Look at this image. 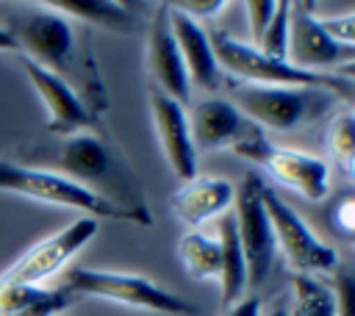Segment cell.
<instances>
[{
  "instance_id": "cell-3",
  "label": "cell",
  "mask_w": 355,
  "mask_h": 316,
  "mask_svg": "<svg viewBox=\"0 0 355 316\" xmlns=\"http://www.w3.org/2000/svg\"><path fill=\"white\" fill-rule=\"evenodd\" d=\"M64 288L75 297H100L111 299L128 308L155 310L166 316H194V305H189L183 297L155 286L144 274H128V272H108V269H69Z\"/></svg>"
},
{
  "instance_id": "cell-32",
  "label": "cell",
  "mask_w": 355,
  "mask_h": 316,
  "mask_svg": "<svg viewBox=\"0 0 355 316\" xmlns=\"http://www.w3.org/2000/svg\"><path fill=\"white\" fill-rule=\"evenodd\" d=\"M261 316H288V310L283 305H277V308H272L269 313H261Z\"/></svg>"
},
{
  "instance_id": "cell-1",
  "label": "cell",
  "mask_w": 355,
  "mask_h": 316,
  "mask_svg": "<svg viewBox=\"0 0 355 316\" xmlns=\"http://www.w3.org/2000/svg\"><path fill=\"white\" fill-rule=\"evenodd\" d=\"M0 191L31 197L36 202H47V205H58V208H72L92 219H119V222H139V225L153 222L144 208L122 205L94 188L72 183L64 175L19 166L11 161H0Z\"/></svg>"
},
{
  "instance_id": "cell-26",
  "label": "cell",
  "mask_w": 355,
  "mask_h": 316,
  "mask_svg": "<svg viewBox=\"0 0 355 316\" xmlns=\"http://www.w3.org/2000/svg\"><path fill=\"white\" fill-rule=\"evenodd\" d=\"M319 25L333 42L344 47H355V14L352 11L338 14V17H319Z\"/></svg>"
},
{
  "instance_id": "cell-16",
  "label": "cell",
  "mask_w": 355,
  "mask_h": 316,
  "mask_svg": "<svg viewBox=\"0 0 355 316\" xmlns=\"http://www.w3.org/2000/svg\"><path fill=\"white\" fill-rule=\"evenodd\" d=\"M230 205H233V183L205 175H194L191 180H186L169 200V211L191 227L214 216H222L225 211H230Z\"/></svg>"
},
{
  "instance_id": "cell-9",
  "label": "cell",
  "mask_w": 355,
  "mask_h": 316,
  "mask_svg": "<svg viewBox=\"0 0 355 316\" xmlns=\"http://www.w3.org/2000/svg\"><path fill=\"white\" fill-rule=\"evenodd\" d=\"M355 58V47H344L333 42L324 28L319 25V17L308 3H291L288 8V47H286V64L302 72L324 75V69L347 67Z\"/></svg>"
},
{
  "instance_id": "cell-13",
  "label": "cell",
  "mask_w": 355,
  "mask_h": 316,
  "mask_svg": "<svg viewBox=\"0 0 355 316\" xmlns=\"http://www.w3.org/2000/svg\"><path fill=\"white\" fill-rule=\"evenodd\" d=\"M147 72H150V86L164 91L166 97H172L175 103H189L191 100V86L178 53V44L172 39L169 30V19H166V3H161L155 8V17L150 22V33H147Z\"/></svg>"
},
{
  "instance_id": "cell-21",
  "label": "cell",
  "mask_w": 355,
  "mask_h": 316,
  "mask_svg": "<svg viewBox=\"0 0 355 316\" xmlns=\"http://www.w3.org/2000/svg\"><path fill=\"white\" fill-rule=\"evenodd\" d=\"M178 258L191 280H219V244L202 230H191L178 241Z\"/></svg>"
},
{
  "instance_id": "cell-27",
  "label": "cell",
  "mask_w": 355,
  "mask_h": 316,
  "mask_svg": "<svg viewBox=\"0 0 355 316\" xmlns=\"http://www.w3.org/2000/svg\"><path fill=\"white\" fill-rule=\"evenodd\" d=\"M178 11H183L186 17H191V19H197L200 22V17H214V14H219V11H225V6L227 3H222V0H180V3H172Z\"/></svg>"
},
{
  "instance_id": "cell-18",
  "label": "cell",
  "mask_w": 355,
  "mask_h": 316,
  "mask_svg": "<svg viewBox=\"0 0 355 316\" xmlns=\"http://www.w3.org/2000/svg\"><path fill=\"white\" fill-rule=\"evenodd\" d=\"M75 294L67 288H42L22 283H0V316H55L69 308Z\"/></svg>"
},
{
  "instance_id": "cell-20",
  "label": "cell",
  "mask_w": 355,
  "mask_h": 316,
  "mask_svg": "<svg viewBox=\"0 0 355 316\" xmlns=\"http://www.w3.org/2000/svg\"><path fill=\"white\" fill-rule=\"evenodd\" d=\"M47 8H53L61 17H75L83 22H94L111 30H130L133 28V14L122 6V3H111V0H44Z\"/></svg>"
},
{
  "instance_id": "cell-4",
  "label": "cell",
  "mask_w": 355,
  "mask_h": 316,
  "mask_svg": "<svg viewBox=\"0 0 355 316\" xmlns=\"http://www.w3.org/2000/svg\"><path fill=\"white\" fill-rule=\"evenodd\" d=\"M3 28L11 33L19 53H25L22 58L50 69L58 78L61 72H69L75 55V28L67 17L55 14L44 3H36L11 14Z\"/></svg>"
},
{
  "instance_id": "cell-12",
  "label": "cell",
  "mask_w": 355,
  "mask_h": 316,
  "mask_svg": "<svg viewBox=\"0 0 355 316\" xmlns=\"http://www.w3.org/2000/svg\"><path fill=\"white\" fill-rule=\"evenodd\" d=\"M22 69L36 91V97L42 100V105L47 108V130L50 133H58V136H72V133H80L86 130L94 116L92 111L83 105V100L72 91V86L53 75L50 69L22 58Z\"/></svg>"
},
{
  "instance_id": "cell-25",
  "label": "cell",
  "mask_w": 355,
  "mask_h": 316,
  "mask_svg": "<svg viewBox=\"0 0 355 316\" xmlns=\"http://www.w3.org/2000/svg\"><path fill=\"white\" fill-rule=\"evenodd\" d=\"M272 14H275V0H250V3H244V17H247L250 36H252V47L261 42Z\"/></svg>"
},
{
  "instance_id": "cell-28",
  "label": "cell",
  "mask_w": 355,
  "mask_h": 316,
  "mask_svg": "<svg viewBox=\"0 0 355 316\" xmlns=\"http://www.w3.org/2000/svg\"><path fill=\"white\" fill-rule=\"evenodd\" d=\"M336 294V316H352V299H355V283L347 272L338 274V283L333 288Z\"/></svg>"
},
{
  "instance_id": "cell-24",
  "label": "cell",
  "mask_w": 355,
  "mask_h": 316,
  "mask_svg": "<svg viewBox=\"0 0 355 316\" xmlns=\"http://www.w3.org/2000/svg\"><path fill=\"white\" fill-rule=\"evenodd\" d=\"M288 0H277L275 3V14L261 36V42L255 44V50H261L263 55L275 58V61H286V47H288Z\"/></svg>"
},
{
  "instance_id": "cell-22",
  "label": "cell",
  "mask_w": 355,
  "mask_h": 316,
  "mask_svg": "<svg viewBox=\"0 0 355 316\" xmlns=\"http://www.w3.org/2000/svg\"><path fill=\"white\" fill-rule=\"evenodd\" d=\"M288 316H336V294L313 274L291 277V313Z\"/></svg>"
},
{
  "instance_id": "cell-15",
  "label": "cell",
  "mask_w": 355,
  "mask_h": 316,
  "mask_svg": "<svg viewBox=\"0 0 355 316\" xmlns=\"http://www.w3.org/2000/svg\"><path fill=\"white\" fill-rule=\"evenodd\" d=\"M186 122H189L194 152L236 144L239 139H244V125H247L239 108L225 97H205L194 103L186 111Z\"/></svg>"
},
{
  "instance_id": "cell-14",
  "label": "cell",
  "mask_w": 355,
  "mask_h": 316,
  "mask_svg": "<svg viewBox=\"0 0 355 316\" xmlns=\"http://www.w3.org/2000/svg\"><path fill=\"white\" fill-rule=\"evenodd\" d=\"M166 19H169V30H172V39H175L178 53H180L189 86H200L205 91H214L219 86V67H216V58L211 50L208 30L197 19L178 11L172 3H166Z\"/></svg>"
},
{
  "instance_id": "cell-31",
  "label": "cell",
  "mask_w": 355,
  "mask_h": 316,
  "mask_svg": "<svg viewBox=\"0 0 355 316\" xmlns=\"http://www.w3.org/2000/svg\"><path fill=\"white\" fill-rule=\"evenodd\" d=\"M0 50H3V53H19L17 42L11 39V33H8L3 25H0Z\"/></svg>"
},
{
  "instance_id": "cell-29",
  "label": "cell",
  "mask_w": 355,
  "mask_h": 316,
  "mask_svg": "<svg viewBox=\"0 0 355 316\" xmlns=\"http://www.w3.org/2000/svg\"><path fill=\"white\" fill-rule=\"evenodd\" d=\"M333 222H336V227H338L344 236H349V233L355 230V202H352L349 197H344V200L338 202V208L333 211Z\"/></svg>"
},
{
  "instance_id": "cell-30",
  "label": "cell",
  "mask_w": 355,
  "mask_h": 316,
  "mask_svg": "<svg viewBox=\"0 0 355 316\" xmlns=\"http://www.w3.org/2000/svg\"><path fill=\"white\" fill-rule=\"evenodd\" d=\"M222 316H261V299L258 297H241L233 305L222 310Z\"/></svg>"
},
{
  "instance_id": "cell-5",
  "label": "cell",
  "mask_w": 355,
  "mask_h": 316,
  "mask_svg": "<svg viewBox=\"0 0 355 316\" xmlns=\"http://www.w3.org/2000/svg\"><path fill=\"white\" fill-rule=\"evenodd\" d=\"M261 202L272 225L275 247L283 249L286 261L300 272V274H313V272H336L338 266V252L324 244L302 219L300 213L275 191L263 183L261 188Z\"/></svg>"
},
{
  "instance_id": "cell-17",
  "label": "cell",
  "mask_w": 355,
  "mask_h": 316,
  "mask_svg": "<svg viewBox=\"0 0 355 316\" xmlns=\"http://www.w3.org/2000/svg\"><path fill=\"white\" fill-rule=\"evenodd\" d=\"M55 161L64 169V177H69L72 183H80L86 188H92V183L103 180L111 172V155H108L105 144L92 130L64 136Z\"/></svg>"
},
{
  "instance_id": "cell-11",
  "label": "cell",
  "mask_w": 355,
  "mask_h": 316,
  "mask_svg": "<svg viewBox=\"0 0 355 316\" xmlns=\"http://www.w3.org/2000/svg\"><path fill=\"white\" fill-rule=\"evenodd\" d=\"M147 103H150V119L155 128V139H158V147H161L169 169L183 183L191 180L197 175V152L191 144L186 108L153 86L147 89Z\"/></svg>"
},
{
  "instance_id": "cell-2",
  "label": "cell",
  "mask_w": 355,
  "mask_h": 316,
  "mask_svg": "<svg viewBox=\"0 0 355 316\" xmlns=\"http://www.w3.org/2000/svg\"><path fill=\"white\" fill-rule=\"evenodd\" d=\"M211 39V50L216 58L219 72L225 69L227 75L255 83V86H297V89H333L341 94H349V78H336L330 72L316 75V72H302L294 69L286 61H275L269 55H263L261 50H255L252 44L236 42L233 36L214 30L208 33Z\"/></svg>"
},
{
  "instance_id": "cell-19",
  "label": "cell",
  "mask_w": 355,
  "mask_h": 316,
  "mask_svg": "<svg viewBox=\"0 0 355 316\" xmlns=\"http://www.w3.org/2000/svg\"><path fill=\"white\" fill-rule=\"evenodd\" d=\"M216 244H219V291H222V305L227 308L236 299H241L244 286H247L244 252H241L230 211H225L216 219Z\"/></svg>"
},
{
  "instance_id": "cell-10",
  "label": "cell",
  "mask_w": 355,
  "mask_h": 316,
  "mask_svg": "<svg viewBox=\"0 0 355 316\" xmlns=\"http://www.w3.org/2000/svg\"><path fill=\"white\" fill-rule=\"evenodd\" d=\"M97 233V219L78 216L64 230L47 236L44 241L33 244L22 258H17L0 277V283H22V286H39L50 274H55L75 252H80Z\"/></svg>"
},
{
  "instance_id": "cell-7",
  "label": "cell",
  "mask_w": 355,
  "mask_h": 316,
  "mask_svg": "<svg viewBox=\"0 0 355 316\" xmlns=\"http://www.w3.org/2000/svg\"><path fill=\"white\" fill-rule=\"evenodd\" d=\"M261 188L263 180L261 175L250 172L239 186H233V222H236V236L244 252V266H247V283L258 286L266 280L275 258V236L269 216L261 202Z\"/></svg>"
},
{
  "instance_id": "cell-6",
  "label": "cell",
  "mask_w": 355,
  "mask_h": 316,
  "mask_svg": "<svg viewBox=\"0 0 355 316\" xmlns=\"http://www.w3.org/2000/svg\"><path fill=\"white\" fill-rule=\"evenodd\" d=\"M233 152L244 161H252V164L263 166L277 183H283L286 188H291V191H297L308 200H324V194H327L330 169L322 158H316L311 152L277 147V144H272L261 136L239 139L233 144Z\"/></svg>"
},
{
  "instance_id": "cell-8",
  "label": "cell",
  "mask_w": 355,
  "mask_h": 316,
  "mask_svg": "<svg viewBox=\"0 0 355 316\" xmlns=\"http://www.w3.org/2000/svg\"><path fill=\"white\" fill-rule=\"evenodd\" d=\"M244 119H252L272 130L297 128L324 105V89H297V86H255L241 83L233 89L230 100Z\"/></svg>"
},
{
  "instance_id": "cell-23",
  "label": "cell",
  "mask_w": 355,
  "mask_h": 316,
  "mask_svg": "<svg viewBox=\"0 0 355 316\" xmlns=\"http://www.w3.org/2000/svg\"><path fill=\"white\" fill-rule=\"evenodd\" d=\"M352 114L349 111H341L330 119L327 125V133H324V144H327V152L333 158V164L347 175L352 177V169H355V133H352Z\"/></svg>"
}]
</instances>
